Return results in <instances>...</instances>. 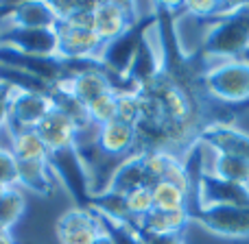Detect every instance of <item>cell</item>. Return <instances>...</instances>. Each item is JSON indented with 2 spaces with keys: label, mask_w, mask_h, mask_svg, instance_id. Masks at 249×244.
<instances>
[{
  "label": "cell",
  "mask_w": 249,
  "mask_h": 244,
  "mask_svg": "<svg viewBox=\"0 0 249 244\" xmlns=\"http://www.w3.org/2000/svg\"><path fill=\"white\" fill-rule=\"evenodd\" d=\"M199 50L208 61L243 59L249 52V4L234 16L212 22Z\"/></svg>",
  "instance_id": "cell-1"
},
{
  "label": "cell",
  "mask_w": 249,
  "mask_h": 244,
  "mask_svg": "<svg viewBox=\"0 0 249 244\" xmlns=\"http://www.w3.org/2000/svg\"><path fill=\"white\" fill-rule=\"evenodd\" d=\"M208 94L223 105L249 103V61L228 59L212 61L203 77Z\"/></svg>",
  "instance_id": "cell-2"
},
{
  "label": "cell",
  "mask_w": 249,
  "mask_h": 244,
  "mask_svg": "<svg viewBox=\"0 0 249 244\" xmlns=\"http://www.w3.org/2000/svg\"><path fill=\"white\" fill-rule=\"evenodd\" d=\"M48 166H51L55 179L68 190L70 198L74 201V207H88L90 198L94 194V188L90 185V172L81 157V150L77 144L64 146L48 153Z\"/></svg>",
  "instance_id": "cell-3"
},
{
  "label": "cell",
  "mask_w": 249,
  "mask_h": 244,
  "mask_svg": "<svg viewBox=\"0 0 249 244\" xmlns=\"http://www.w3.org/2000/svg\"><path fill=\"white\" fill-rule=\"evenodd\" d=\"M193 175L197 207H249V188L223 181L203 168L193 170Z\"/></svg>",
  "instance_id": "cell-4"
},
{
  "label": "cell",
  "mask_w": 249,
  "mask_h": 244,
  "mask_svg": "<svg viewBox=\"0 0 249 244\" xmlns=\"http://www.w3.org/2000/svg\"><path fill=\"white\" fill-rule=\"evenodd\" d=\"M190 220L221 238H249V207H190Z\"/></svg>",
  "instance_id": "cell-5"
},
{
  "label": "cell",
  "mask_w": 249,
  "mask_h": 244,
  "mask_svg": "<svg viewBox=\"0 0 249 244\" xmlns=\"http://www.w3.org/2000/svg\"><path fill=\"white\" fill-rule=\"evenodd\" d=\"M0 46L33 57H55L59 52V35L55 29H22L4 22L0 31Z\"/></svg>",
  "instance_id": "cell-6"
},
{
  "label": "cell",
  "mask_w": 249,
  "mask_h": 244,
  "mask_svg": "<svg viewBox=\"0 0 249 244\" xmlns=\"http://www.w3.org/2000/svg\"><path fill=\"white\" fill-rule=\"evenodd\" d=\"M53 112L51 96L39 94L29 90H13L11 109H9V131H26V129H37L39 122Z\"/></svg>",
  "instance_id": "cell-7"
},
{
  "label": "cell",
  "mask_w": 249,
  "mask_h": 244,
  "mask_svg": "<svg viewBox=\"0 0 249 244\" xmlns=\"http://www.w3.org/2000/svg\"><path fill=\"white\" fill-rule=\"evenodd\" d=\"M140 17L136 4L118 2V0H103L94 7V33L103 44L121 37L127 29Z\"/></svg>",
  "instance_id": "cell-8"
},
{
  "label": "cell",
  "mask_w": 249,
  "mask_h": 244,
  "mask_svg": "<svg viewBox=\"0 0 249 244\" xmlns=\"http://www.w3.org/2000/svg\"><path fill=\"white\" fill-rule=\"evenodd\" d=\"M101 231V218L88 207H72L64 211L55 225L59 244H94Z\"/></svg>",
  "instance_id": "cell-9"
},
{
  "label": "cell",
  "mask_w": 249,
  "mask_h": 244,
  "mask_svg": "<svg viewBox=\"0 0 249 244\" xmlns=\"http://www.w3.org/2000/svg\"><path fill=\"white\" fill-rule=\"evenodd\" d=\"M59 35V52L64 59H99L105 44L99 39L94 29H81V26L57 24Z\"/></svg>",
  "instance_id": "cell-10"
},
{
  "label": "cell",
  "mask_w": 249,
  "mask_h": 244,
  "mask_svg": "<svg viewBox=\"0 0 249 244\" xmlns=\"http://www.w3.org/2000/svg\"><path fill=\"white\" fill-rule=\"evenodd\" d=\"M94 146L105 157H129L136 150V127L114 118L96 129Z\"/></svg>",
  "instance_id": "cell-11"
},
{
  "label": "cell",
  "mask_w": 249,
  "mask_h": 244,
  "mask_svg": "<svg viewBox=\"0 0 249 244\" xmlns=\"http://www.w3.org/2000/svg\"><path fill=\"white\" fill-rule=\"evenodd\" d=\"M201 144H208L219 155L249 159V133L238 129L234 122L212 124L201 133Z\"/></svg>",
  "instance_id": "cell-12"
},
{
  "label": "cell",
  "mask_w": 249,
  "mask_h": 244,
  "mask_svg": "<svg viewBox=\"0 0 249 244\" xmlns=\"http://www.w3.org/2000/svg\"><path fill=\"white\" fill-rule=\"evenodd\" d=\"M138 188H153V181H151L149 172L144 170L140 155H129V157L121 159V163L112 170L107 183L101 190H109V192H118L123 196H127L129 192H133Z\"/></svg>",
  "instance_id": "cell-13"
},
{
  "label": "cell",
  "mask_w": 249,
  "mask_h": 244,
  "mask_svg": "<svg viewBox=\"0 0 249 244\" xmlns=\"http://www.w3.org/2000/svg\"><path fill=\"white\" fill-rule=\"evenodd\" d=\"M57 85L64 87V90H68L70 94H74L86 107L90 103H94L96 98H101V96L114 92L112 81H109L105 68L90 70V72H81V74H77V77L64 79V81H59Z\"/></svg>",
  "instance_id": "cell-14"
},
{
  "label": "cell",
  "mask_w": 249,
  "mask_h": 244,
  "mask_svg": "<svg viewBox=\"0 0 249 244\" xmlns=\"http://www.w3.org/2000/svg\"><path fill=\"white\" fill-rule=\"evenodd\" d=\"M7 24L22 26V29H55L59 24L51 0H29V2H16L13 13L9 16Z\"/></svg>",
  "instance_id": "cell-15"
},
{
  "label": "cell",
  "mask_w": 249,
  "mask_h": 244,
  "mask_svg": "<svg viewBox=\"0 0 249 244\" xmlns=\"http://www.w3.org/2000/svg\"><path fill=\"white\" fill-rule=\"evenodd\" d=\"M55 175L48 162H18V188L39 196H51L55 190Z\"/></svg>",
  "instance_id": "cell-16"
},
{
  "label": "cell",
  "mask_w": 249,
  "mask_h": 244,
  "mask_svg": "<svg viewBox=\"0 0 249 244\" xmlns=\"http://www.w3.org/2000/svg\"><path fill=\"white\" fill-rule=\"evenodd\" d=\"M37 133L42 135L44 144L48 146V153L57 148H64V146H72L77 144V129L74 124L59 114L57 109H53L37 127Z\"/></svg>",
  "instance_id": "cell-17"
},
{
  "label": "cell",
  "mask_w": 249,
  "mask_h": 244,
  "mask_svg": "<svg viewBox=\"0 0 249 244\" xmlns=\"http://www.w3.org/2000/svg\"><path fill=\"white\" fill-rule=\"evenodd\" d=\"M188 210H181V211L151 210L149 214L138 220L136 227L140 233H186L188 225L193 223Z\"/></svg>",
  "instance_id": "cell-18"
},
{
  "label": "cell",
  "mask_w": 249,
  "mask_h": 244,
  "mask_svg": "<svg viewBox=\"0 0 249 244\" xmlns=\"http://www.w3.org/2000/svg\"><path fill=\"white\" fill-rule=\"evenodd\" d=\"M88 210H92L96 216L105 220H112L118 225H133L136 227V218L131 216L127 207V198L118 192H109V190H101V192L92 194Z\"/></svg>",
  "instance_id": "cell-19"
},
{
  "label": "cell",
  "mask_w": 249,
  "mask_h": 244,
  "mask_svg": "<svg viewBox=\"0 0 249 244\" xmlns=\"http://www.w3.org/2000/svg\"><path fill=\"white\" fill-rule=\"evenodd\" d=\"M11 153L16 162H48V146L37 129L11 133Z\"/></svg>",
  "instance_id": "cell-20"
},
{
  "label": "cell",
  "mask_w": 249,
  "mask_h": 244,
  "mask_svg": "<svg viewBox=\"0 0 249 244\" xmlns=\"http://www.w3.org/2000/svg\"><path fill=\"white\" fill-rule=\"evenodd\" d=\"M151 194H153V210L181 211L190 207V192L171 181H158L151 188Z\"/></svg>",
  "instance_id": "cell-21"
},
{
  "label": "cell",
  "mask_w": 249,
  "mask_h": 244,
  "mask_svg": "<svg viewBox=\"0 0 249 244\" xmlns=\"http://www.w3.org/2000/svg\"><path fill=\"white\" fill-rule=\"evenodd\" d=\"M210 172L216 175L219 179H223V181H230V183L249 188V159L214 153V162H212Z\"/></svg>",
  "instance_id": "cell-22"
},
{
  "label": "cell",
  "mask_w": 249,
  "mask_h": 244,
  "mask_svg": "<svg viewBox=\"0 0 249 244\" xmlns=\"http://www.w3.org/2000/svg\"><path fill=\"white\" fill-rule=\"evenodd\" d=\"M26 211V196L20 188H7L0 196V229L11 231Z\"/></svg>",
  "instance_id": "cell-23"
},
{
  "label": "cell",
  "mask_w": 249,
  "mask_h": 244,
  "mask_svg": "<svg viewBox=\"0 0 249 244\" xmlns=\"http://www.w3.org/2000/svg\"><path fill=\"white\" fill-rule=\"evenodd\" d=\"M116 103H118V94L116 92H109V94L96 98L94 103L88 105V112H90V118L96 127H103L109 120L116 118Z\"/></svg>",
  "instance_id": "cell-24"
},
{
  "label": "cell",
  "mask_w": 249,
  "mask_h": 244,
  "mask_svg": "<svg viewBox=\"0 0 249 244\" xmlns=\"http://www.w3.org/2000/svg\"><path fill=\"white\" fill-rule=\"evenodd\" d=\"M101 225H103V229L109 233L114 244H142L140 231H138V227H133V225H118V223H112V220H105V218H101Z\"/></svg>",
  "instance_id": "cell-25"
},
{
  "label": "cell",
  "mask_w": 249,
  "mask_h": 244,
  "mask_svg": "<svg viewBox=\"0 0 249 244\" xmlns=\"http://www.w3.org/2000/svg\"><path fill=\"white\" fill-rule=\"evenodd\" d=\"M124 198H127V207H129V211H131V216L136 218V223L153 210V194H151V188H138V190H133V192H129Z\"/></svg>",
  "instance_id": "cell-26"
},
{
  "label": "cell",
  "mask_w": 249,
  "mask_h": 244,
  "mask_svg": "<svg viewBox=\"0 0 249 244\" xmlns=\"http://www.w3.org/2000/svg\"><path fill=\"white\" fill-rule=\"evenodd\" d=\"M116 118L127 124L136 127L140 120V100H138L136 92H127V94H118L116 103Z\"/></svg>",
  "instance_id": "cell-27"
},
{
  "label": "cell",
  "mask_w": 249,
  "mask_h": 244,
  "mask_svg": "<svg viewBox=\"0 0 249 244\" xmlns=\"http://www.w3.org/2000/svg\"><path fill=\"white\" fill-rule=\"evenodd\" d=\"M0 185L16 188L18 185V162L11 150L0 146Z\"/></svg>",
  "instance_id": "cell-28"
},
{
  "label": "cell",
  "mask_w": 249,
  "mask_h": 244,
  "mask_svg": "<svg viewBox=\"0 0 249 244\" xmlns=\"http://www.w3.org/2000/svg\"><path fill=\"white\" fill-rule=\"evenodd\" d=\"M142 244H186V233H140Z\"/></svg>",
  "instance_id": "cell-29"
},
{
  "label": "cell",
  "mask_w": 249,
  "mask_h": 244,
  "mask_svg": "<svg viewBox=\"0 0 249 244\" xmlns=\"http://www.w3.org/2000/svg\"><path fill=\"white\" fill-rule=\"evenodd\" d=\"M16 87L0 81V129L9 122V109H11V96Z\"/></svg>",
  "instance_id": "cell-30"
},
{
  "label": "cell",
  "mask_w": 249,
  "mask_h": 244,
  "mask_svg": "<svg viewBox=\"0 0 249 244\" xmlns=\"http://www.w3.org/2000/svg\"><path fill=\"white\" fill-rule=\"evenodd\" d=\"M13 7H16V2H4V0H0V22L9 20V16L13 13Z\"/></svg>",
  "instance_id": "cell-31"
},
{
  "label": "cell",
  "mask_w": 249,
  "mask_h": 244,
  "mask_svg": "<svg viewBox=\"0 0 249 244\" xmlns=\"http://www.w3.org/2000/svg\"><path fill=\"white\" fill-rule=\"evenodd\" d=\"M101 227H103V225H101ZM94 244H114V240H112V238H109V233H107V231H105V229H103V231H101L99 236H96Z\"/></svg>",
  "instance_id": "cell-32"
},
{
  "label": "cell",
  "mask_w": 249,
  "mask_h": 244,
  "mask_svg": "<svg viewBox=\"0 0 249 244\" xmlns=\"http://www.w3.org/2000/svg\"><path fill=\"white\" fill-rule=\"evenodd\" d=\"M4 190H7V188H4V185H0V196H2V192H4Z\"/></svg>",
  "instance_id": "cell-33"
},
{
  "label": "cell",
  "mask_w": 249,
  "mask_h": 244,
  "mask_svg": "<svg viewBox=\"0 0 249 244\" xmlns=\"http://www.w3.org/2000/svg\"><path fill=\"white\" fill-rule=\"evenodd\" d=\"M2 26H4V22H0V31H2Z\"/></svg>",
  "instance_id": "cell-34"
}]
</instances>
